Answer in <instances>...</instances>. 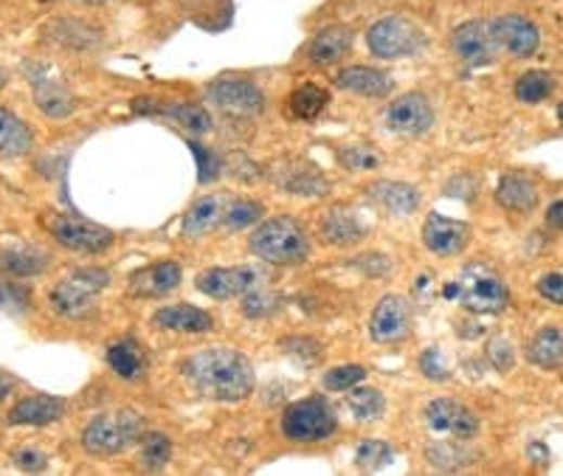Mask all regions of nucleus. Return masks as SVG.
<instances>
[{
	"label": "nucleus",
	"instance_id": "1",
	"mask_svg": "<svg viewBox=\"0 0 563 476\" xmlns=\"http://www.w3.org/2000/svg\"><path fill=\"white\" fill-rule=\"evenodd\" d=\"M183 375L197 395L209 400H245L254 393V366L248 358L226 347H212L183 361Z\"/></svg>",
	"mask_w": 563,
	"mask_h": 476
},
{
	"label": "nucleus",
	"instance_id": "2",
	"mask_svg": "<svg viewBox=\"0 0 563 476\" xmlns=\"http://www.w3.org/2000/svg\"><path fill=\"white\" fill-rule=\"evenodd\" d=\"M251 252L273 266H296L310 254V240L293 218H273L251 234Z\"/></svg>",
	"mask_w": 563,
	"mask_h": 476
},
{
	"label": "nucleus",
	"instance_id": "3",
	"mask_svg": "<svg viewBox=\"0 0 563 476\" xmlns=\"http://www.w3.org/2000/svg\"><path fill=\"white\" fill-rule=\"evenodd\" d=\"M141 432H144V423L130 409L105 412L88 423V428L82 432V446L97 456H111L132 446L141 437Z\"/></svg>",
	"mask_w": 563,
	"mask_h": 476
},
{
	"label": "nucleus",
	"instance_id": "4",
	"mask_svg": "<svg viewBox=\"0 0 563 476\" xmlns=\"http://www.w3.org/2000/svg\"><path fill=\"white\" fill-rule=\"evenodd\" d=\"M448 294H457V299L473 313H501L510 305V291L501 282L499 273L485 266H471L459 273L457 285L448 287Z\"/></svg>",
	"mask_w": 563,
	"mask_h": 476
},
{
	"label": "nucleus",
	"instance_id": "5",
	"mask_svg": "<svg viewBox=\"0 0 563 476\" xmlns=\"http://www.w3.org/2000/svg\"><path fill=\"white\" fill-rule=\"evenodd\" d=\"M369 51L381 60H404L425 49V31L404 14H389L367 31Z\"/></svg>",
	"mask_w": 563,
	"mask_h": 476
},
{
	"label": "nucleus",
	"instance_id": "6",
	"mask_svg": "<svg viewBox=\"0 0 563 476\" xmlns=\"http://www.w3.org/2000/svg\"><path fill=\"white\" fill-rule=\"evenodd\" d=\"M338 426L333 407L321 398H307L293 403L282 414V432L293 442H321L328 440Z\"/></svg>",
	"mask_w": 563,
	"mask_h": 476
},
{
	"label": "nucleus",
	"instance_id": "7",
	"mask_svg": "<svg viewBox=\"0 0 563 476\" xmlns=\"http://www.w3.org/2000/svg\"><path fill=\"white\" fill-rule=\"evenodd\" d=\"M42 226L49 229V234L56 243L71 248V252L99 254L107 252L113 245L111 229L77 218V215H56V211H51V215H42Z\"/></svg>",
	"mask_w": 563,
	"mask_h": 476
},
{
	"label": "nucleus",
	"instance_id": "8",
	"mask_svg": "<svg viewBox=\"0 0 563 476\" xmlns=\"http://www.w3.org/2000/svg\"><path fill=\"white\" fill-rule=\"evenodd\" d=\"M111 273L99 271V268H82L74 276L51 291V308L63 316H82L93 308V296L107 287Z\"/></svg>",
	"mask_w": 563,
	"mask_h": 476
},
{
	"label": "nucleus",
	"instance_id": "9",
	"mask_svg": "<svg viewBox=\"0 0 563 476\" xmlns=\"http://www.w3.org/2000/svg\"><path fill=\"white\" fill-rule=\"evenodd\" d=\"M451 51L459 63L473 65V68L494 63V56H496V51H499V46H496V40H494L490 23L468 21V23H462V26L453 28Z\"/></svg>",
	"mask_w": 563,
	"mask_h": 476
},
{
	"label": "nucleus",
	"instance_id": "10",
	"mask_svg": "<svg viewBox=\"0 0 563 476\" xmlns=\"http://www.w3.org/2000/svg\"><path fill=\"white\" fill-rule=\"evenodd\" d=\"M212 105L229 116H257L265 107V97L248 79H217L209 85Z\"/></svg>",
	"mask_w": 563,
	"mask_h": 476
},
{
	"label": "nucleus",
	"instance_id": "11",
	"mask_svg": "<svg viewBox=\"0 0 563 476\" xmlns=\"http://www.w3.org/2000/svg\"><path fill=\"white\" fill-rule=\"evenodd\" d=\"M490 31H494L496 46L501 51H508L510 56H515V60H527L541 46V31H538L536 23H529L527 17H519V14L496 17L490 23Z\"/></svg>",
	"mask_w": 563,
	"mask_h": 476
},
{
	"label": "nucleus",
	"instance_id": "12",
	"mask_svg": "<svg viewBox=\"0 0 563 476\" xmlns=\"http://www.w3.org/2000/svg\"><path fill=\"white\" fill-rule=\"evenodd\" d=\"M425 421L437 435H448L453 440H471L479 432V421L468 407L453 398H437L425 407Z\"/></svg>",
	"mask_w": 563,
	"mask_h": 476
},
{
	"label": "nucleus",
	"instance_id": "13",
	"mask_svg": "<svg viewBox=\"0 0 563 476\" xmlns=\"http://www.w3.org/2000/svg\"><path fill=\"white\" fill-rule=\"evenodd\" d=\"M411 324V305L406 296H383L378 301V308L372 310V319H369V333L372 338L381 344L400 342V338L409 333Z\"/></svg>",
	"mask_w": 563,
	"mask_h": 476
},
{
	"label": "nucleus",
	"instance_id": "14",
	"mask_svg": "<svg viewBox=\"0 0 563 476\" xmlns=\"http://www.w3.org/2000/svg\"><path fill=\"white\" fill-rule=\"evenodd\" d=\"M434 125V111L423 93H406L395 99L386 111V127L395 133L420 136Z\"/></svg>",
	"mask_w": 563,
	"mask_h": 476
},
{
	"label": "nucleus",
	"instance_id": "15",
	"mask_svg": "<svg viewBox=\"0 0 563 476\" xmlns=\"http://www.w3.org/2000/svg\"><path fill=\"white\" fill-rule=\"evenodd\" d=\"M259 273L254 268H212L197 276V291L209 299H234L257 287Z\"/></svg>",
	"mask_w": 563,
	"mask_h": 476
},
{
	"label": "nucleus",
	"instance_id": "16",
	"mask_svg": "<svg viewBox=\"0 0 563 476\" xmlns=\"http://www.w3.org/2000/svg\"><path fill=\"white\" fill-rule=\"evenodd\" d=\"M423 243L428 245V252L439 254V257H457L471 243V226L432 215L423 226Z\"/></svg>",
	"mask_w": 563,
	"mask_h": 476
},
{
	"label": "nucleus",
	"instance_id": "17",
	"mask_svg": "<svg viewBox=\"0 0 563 476\" xmlns=\"http://www.w3.org/2000/svg\"><path fill=\"white\" fill-rule=\"evenodd\" d=\"M65 414V400L51 398V395H31L14 403L9 412L12 426H46V423L60 421Z\"/></svg>",
	"mask_w": 563,
	"mask_h": 476
},
{
	"label": "nucleus",
	"instance_id": "18",
	"mask_svg": "<svg viewBox=\"0 0 563 476\" xmlns=\"http://www.w3.org/2000/svg\"><path fill=\"white\" fill-rule=\"evenodd\" d=\"M335 85L341 91L358 93V97H386L392 91V79L378 68H369V65H349V68L338 70L335 77Z\"/></svg>",
	"mask_w": 563,
	"mask_h": 476
},
{
	"label": "nucleus",
	"instance_id": "19",
	"mask_svg": "<svg viewBox=\"0 0 563 476\" xmlns=\"http://www.w3.org/2000/svg\"><path fill=\"white\" fill-rule=\"evenodd\" d=\"M181 285V266L178 262H155L144 271L132 273L130 287L136 296H167Z\"/></svg>",
	"mask_w": 563,
	"mask_h": 476
},
{
	"label": "nucleus",
	"instance_id": "20",
	"mask_svg": "<svg viewBox=\"0 0 563 476\" xmlns=\"http://www.w3.org/2000/svg\"><path fill=\"white\" fill-rule=\"evenodd\" d=\"M153 324L161 330H175V333H209L215 327L212 316L192 305H169L153 316Z\"/></svg>",
	"mask_w": 563,
	"mask_h": 476
},
{
	"label": "nucleus",
	"instance_id": "21",
	"mask_svg": "<svg viewBox=\"0 0 563 476\" xmlns=\"http://www.w3.org/2000/svg\"><path fill=\"white\" fill-rule=\"evenodd\" d=\"M31 85H35V102L46 116L51 119H65L74 113L77 102L71 97V91L65 88L63 82H56V79L49 77H31Z\"/></svg>",
	"mask_w": 563,
	"mask_h": 476
},
{
	"label": "nucleus",
	"instance_id": "22",
	"mask_svg": "<svg viewBox=\"0 0 563 476\" xmlns=\"http://www.w3.org/2000/svg\"><path fill=\"white\" fill-rule=\"evenodd\" d=\"M353 42H355L353 28L333 26V28H324V31H319L307 51H310V60H314V63L333 65V63H338L341 56L349 54Z\"/></svg>",
	"mask_w": 563,
	"mask_h": 476
},
{
	"label": "nucleus",
	"instance_id": "23",
	"mask_svg": "<svg viewBox=\"0 0 563 476\" xmlns=\"http://www.w3.org/2000/svg\"><path fill=\"white\" fill-rule=\"evenodd\" d=\"M369 197L392 215H411L420 206V192L409 183L381 181L375 186H369Z\"/></svg>",
	"mask_w": 563,
	"mask_h": 476
},
{
	"label": "nucleus",
	"instance_id": "24",
	"mask_svg": "<svg viewBox=\"0 0 563 476\" xmlns=\"http://www.w3.org/2000/svg\"><path fill=\"white\" fill-rule=\"evenodd\" d=\"M496 201H499L501 209L510 211H533L538 206V190L536 183L527 181L524 176H504L499 181V190H496Z\"/></svg>",
	"mask_w": 563,
	"mask_h": 476
},
{
	"label": "nucleus",
	"instance_id": "25",
	"mask_svg": "<svg viewBox=\"0 0 563 476\" xmlns=\"http://www.w3.org/2000/svg\"><path fill=\"white\" fill-rule=\"evenodd\" d=\"M31 144H35V133L28 130L26 121L17 119L7 107H0V158L26 155Z\"/></svg>",
	"mask_w": 563,
	"mask_h": 476
},
{
	"label": "nucleus",
	"instance_id": "26",
	"mask_svg": "<svg viewBox=\"0 0 563 476\" xmlns=\"http://www.w3.org/2000/svg\"><path fill=\"white\" fill-rule=\"evenodd\" d=\"M49 268V254L40 248H12L0 254V273L7 276H35Z\"/></svg>",
	"mask_w": 563,
	"mask_h": 476
},
{
	"label": "nucleus",
	"instance_id": "27",
	"mask_svg": "<svg viewBox=\"0 0 563 476\" xmlns=\"http://www.w3.org/2000/svg\"><path fill=\"white\" fill-rule=\"evenodd\" d=\"M527 358L543 370L563 364V333L558 327H543L527 347Z\"/></svg>",
	"mask_w": 563,
	"mask_h": 476
},
{
	"label": "nucleus",
	"instance_id": "28",
	"mask_svg": "<svg viewBox=\"0 0 563 476\" xmlns=\"http://www.w3.org/2000/svg\"><path fill=\"white\" fill-rule=\"evenodd\" d=\"M107 364L113 366L116 375L132 381L144 372V352H141V347L132 338H125V342H116L107 350Z\"/></svg>",
	"mask_w": 563,
	"mask_h": 476
},
{
	"label": "nucleus",
	"instance_id": "29",
	"mask_svg": "<svg viewBox=\"0 0 563 476\" xmlns=\"http://www.w3.org/2000/svg\"><path fill=\"white\" fill-rule=\"evenodd\" d=\"M555 88L558 82L550 70H527L515 82V99L524 102V105H541L543 99L552 97Z\"/></svg>",
	"mask_w": 563,
	"mask_h": 476
},
{
	"label": "nucleus",
	"instance_id": "30",
	"mask_svg": "<svg viewBox=\"0 0 563 476\" xmlns=\"http://www.w3.org/2000/svg\"><path fill=\"white\" fill-rule=\"evenodd\" d=\"M321 234H324V240H330V243L335 245H353L363 237V229L361 223L355 220V215H349V211L344 209H335L330 211L328 218L321 220Z\"/></svg>",
	"mask_w": 563,
	"mask_h": 476
},
{
	"label": "nucleus",
	"instance_id": "31",
	"mask_svg": "<svg viewBox=\"0 0 563 476\" xmlns=\"http://www.w3.org/2000/svg\"><path fill=\"white\" fill-rule=\"evenodd\" d=\"M217 220H220V201L217 197H203V201H197L187 211V218H183V237H203V234H209L217 226Z\"/></svg>",
	"mask_w": 563,
	"mask_h": 476
},
{
	"label": "nucleus",
	"instance_id": "32",
	"mask_svg": "<svg viewBox=\"0 0 563 476\" xmlns=\"http://www.w3.org/2000/svg\"><path fill=\"white\" fill-rule=\"evenodd\" d=\"M425 456H428V463H432L434 468L459 471L471 463L473 454L465 449V446H462V440H443V442H434V446H428Z\"/></svg>",
	"mask_w": 563,
	"mask_h": 476
},
{
	"label": "nucleus",
	"instance_id": "33",
	"mask_svg": "<svg viewBox=\"0 0 563 476\" xmlns=\"http://www.w3.org/2000/svg\"><path fill=\"white\" fill-rule=\"evenodd\" d=\"M347 407L358 421H381L383 412H386V400L372 386H361V389L353 386L347 395Z\"/></svg>",
	"mask_w": 563,
	"mask_h": 476
},
{
	"label": "nucleus",
	"instance_id": "34",
	"mask_svg": "<svg viewBox=\"0 0 563 476\" xmlns=\"http://www.w3.org/2000/svg\"><path fill=\"white\" fill-rule=\"evenodd\" d=\"M328 93L321 91L319 85H302L291 93V111L296 119H316L324 107H328Z\"/></svg>",
	"mask_w": 563,
	"mask_h": 476
},
{
	"label": "nucleus",
	"instance_id": "35",
	"mask_svg": "<svg viewBox=\"0 0 563 476\" xmlns=\"http://www.w3.org/2000/svg\"><path fill=\"white\" fill-rule=\"evenodd\" d=\"M155 113H164V116H169L181 127L192 130V133H206L212 127L209 113L197 105H183V102H178V105H155Z\"/></svg>",
	"mask_w": 563,
	"mask_h": 476
},
{
	"label": "nucleus",
	"instance_id": "36",
	"mask_svg": "<svg viewBox=\"0 0 563 476\" xmlns=\"http://www.w3.org/2000/svg\"><path fill=\"white\" fill-rule=\"evenodd\" d=\"M395 460V449H392L389 442H381V440H367L358 446L355 451V463L361 471H378L383 465H389Z\"/></svg>",
	"mask_w": 563,
	"mask_h": 476
},
{
	"label": "nucleus",
	"instance_id": "37",
	"mask_svg": "<svg viewBox=\"0 0 563 476\" xmlns=\"http://www.w3.org/2000/svg\"><path fill=\"white\" fill-rule=\"evenodd\" d=\"M172 460V446L164 435L153 432V435L144 437V446H141V465L150 471H158Z\"/></svg>",
	"mask_w": 563,
	"mask_h": 476
},
{
	"label": "nucleus",
	"instance_id": "38",
	"mask_svg": "<svg viewBox=\"0 0 563 476\" xmlns=\"http://www.w3.org/2000/svg\"><path fill=\"white\" fill-rule=\"evenodd\" d=\"M363 378H367V370H363V366H335V370H330L328 375H324V389H330V393H347V389L361 384Z\"/></svg>",
	"mask_w": 563,
	"mask_h": 476
},
{
	"label": "nucleus",
	"instance_id": "39",
	"mask_svg": "<svg viewBox=\"0 0 563 476\" xmlns=\"http://www.w3.org/2000/svg\"><path fill=\"white\" fill-rule=\"evenodd\" d=\"M28 299H31V294H28L26 287L21 285V282H0V310H9V313H17V310H26L28 308Z\"/></svg>",
	"mask_w": 563,
	"mask_h": 476
},
{
	"label": "nucleus",
	"instance_id": "40",
	"mask_svg": "<svg viewBox=\"0 0 563 476\" xmlns=\"http://www.w3.org/2000/svg\"><path fill=\"white\" fill-rule=\"evenodd\" d=\"M263 215V206L254 204V201H236L229 211H226V226L229 229H243V226L254 223Z\"/></svg>",
	"mask_w": 563,
	"mask_h": 476
},
{
	"label": "nucleus",
	"instance_id": "41",
	"mask_svg": "<svg viewBox=\"0 0 563 476\" xmlns=\"http://www.w3.org/2000/svg\"><path fill=\"white\" fill-rule=\"evenodd\" d=\"M189 147H192V153H195L197 158V176H201V181H215V178L220 176V162H217V155L212 153V150L201 147L197 141H192Z\"/></svg>",
	"mask_w": 563,
	"mask_h": 476
},
{
	"label": "nucleus",
	"instance_id": "42",
	"mask_svg": "<svg viewBox=\"0 0 563 476\" xmlns=\"http://www.w3.org/2000/svg\"><path fill=\"white\" fill-rule=\"evenodd\" d=\"M338 158L347 167L353 169H375L378 167V155L367 147H349V150H341Z\"/></svg>",
	"mask_w": 563,
	"mask_h": 476
},
{
	"label": "nucleus",
	"instance_id": "43",
	"mask_svg": "<svg viewBox=\"0 0 563 476\" xmlns=\"http://www.w3.org/2000/svg\"><path fill=\"white\" fill-rule=\"evenodd\" d=\"M420 370H423L425 378H432V381H446L448 378L446 361H443L439 350H425L423 356H420Z\"/></svg>",
	"mask_w": 563,
	"mask_h": 476
},
{
	"label": "nucleus",
	"instance_id": "44",
	"mask_svg": "<svg viewBox=\"0 0 563 476\" xmlns=\"http://www.w3.org/2000/svg\"><path fill=\"white\" fill-rule=\"evenodd\" d=\"M487 358L494 361L496 370L501 372L513 370V350H510V342H504V338L490 342V347H487Z\"/></svg>",
	"mask_w": 563,
	"mask_h": 476
},
{
	"label": "nucleus",
	"instance_id": "45",
	"mask_svg": "<svg viewBox=\"0 0 563 476\" xmlns=\"http://www.w3.org/2000/svg\"><path fill=\"white\" fill-rule=\"evenodd\" d=\"M538 294L547 301L563 305V273H543L538 280Z\"/></svg>",
	"mask_w": 563,
	"mask_h": 476
},
{
	"label": "nucleus",
	"instance_id": "46",
	"mask_svg": "<svg viewBox=\"0 0 563 476\" xmlns=\"http://www.w3.org/2000/svg\"><path fill=\"white\" fill-rule=\"evenodd\" d=\"M277 308V296L271 294H251L245 296V313L248 316H265Z\"/></svg>",
	"mask_w": 563,
	"mask_h": 476
},
{
	"label": "nucleus",
	"instance_id": "47",
	"mask_svg": "<svg viewBox=\"0 0 563 476\" xmlns=\"http://www.w3.org/2000/svg\"><path fill=\"white\" fill-rule=\"evenodd\" d=\"M14 465L23 471H42L46 468V454L35 449H23L14 454Z\"/></svg>",
	"mask_w": 563,
	"mask_h": 476
},
{
	"label": "nucleus",
	"instance_id": "48",
	"mask_svg": "<svg viewBox=\"0 0 563 476\" xmlns=\"http://www.w3.org/2000/svg\"><path fill=\"white\" fill-rule=\"evenodd\" d=\"M547 223H550L552 229H563V201H558V204L550 206V211H547Z\"/></svg>",
	"mask_w": 563,
	"mask_h": 476
},
{
	"label": "nucleus",
	"instance_id": "49",
	"mask_svg": "<svg viewBox=\"0 0 563 476\" xmlns=\"http://www.w3.org/2000/svg\"><path fill=\"white\" fill-rule=\"evenodd\" d=\"M9 393H12V378H9L7 372L0 370V400L7 398V395H9Z\"/></svg>",
	"mask_w": 563,
	"mask_h": 476
},
{
	"label": "nucleus",
	"instance_id": "50",
	"mask_svg": "<svg viewBox=\"0 0 563 476\" xmlns=\"http://www.w3.org/2000/svg\"><path fill=\"white\" fill-rule=\"evenodd\" d=\"M7 82H9V77H7V70L0 68V88H3V85H7Z\"/></svg>",
	"mask_w": 563,
	"mask_h": 476
},
{
	"label": "nucleus",
	"instance_id": "51",
	"mask_svg": "<svg viewBox=\"0 0 563 476\" xmlns=\"http://www.w3.org/2000/svg\"><path fill=\"white\" fill-rule=\"evenodd\" d=\"M558 119H561V125H563V102L558 105Z\"/></svg>",
	"mask_w": 563,
	"mask_h": 476
}]
</instances>
